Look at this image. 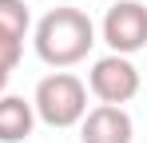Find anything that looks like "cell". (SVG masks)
I'll return each mask as SVG.
<instances>
[{"label":"cell","mask_w":147,"mask_h":143,"mask_svg":"<svg viewBox=\"0 0 147 143\" xmlns=\"http://www.w3.org/2000/svg\"><path fill=\"white\" fill-rule=\"evenodd\" d=\"M131 139H135V123L127 107L99 103L80 119V143H131Z\"/></svg>","instance_id":"obj_5"},{"label":"cell","mask_w":147,"mask_h":143,"mask_svg":"<svg viewBox=\"0 0 147 143\" xmlns=\"http://www.w3.org/2000/svg\"><path fill=\"white\" fill-rule=\"evenodd\" d=\"M103 44L115 56H135L147 48V4L143 0H115L99 24Z\"/></svg>","instance_id":"obj_3"},{"label":"cell","mask_w":147,"mask_h":143,"mask_svg":"<svg viewBox=\"0 0 147 143\" xmlns=\"http://www.w3.org/2000/svg\"><path fill=\"white\" fill-rule=\"evenodd\" d=\"M32 107H36V119L48 127H76L88 115V84L72 72H52L36 84Z\"/></svg>","instance_id":"obj_2"},{"label":"cell","mask_w":147,"mask_h":143,"mask_svg":"<svg viewBox=\"0 0 147 143\" xmlns=\"http://www.w3.org/2000/svg\"><path fill=\"white\" fill-rule=\"evenodd\" d=\"M88 92L96 95L99 103H131L135 95H139V68L131 64V56H115V52H107V56H99L92 72H88Z\"/></svg>","instance_id":"obj_4"},{"label":"cell","mask_w":147,"mask_h":143,"mask_svg":"<svg viewBox=\"0 0 147 143\" xmlns=\"http://www.w3.org/2000/svg\"><path fill=\"white\" fill-rule=\"evenodd\" d=\"M8 76H12V72H4V68H0V95H4V88H8Z\"/></svg>","instance_id":"obj_8"},{"label":"cell","mask_w":147,"mask_h":143,"mask_svg":"<svg viewBox=\"0 0 147 143\" xmlns=\"http://www.w3.org/2000/svg\"><path fill=\"white\" fill-rule=\"evenodd\" d=\"M28 28H32V12L24 0H0V68L4 72H16Z\"/></svg>","instance_id":"obj_6"},{"label":"cell","mask_w":147,"mask_h":143,"mask_svg":"<svg viewBox=\"0 0 147 143\" xmlns=\"http://www.w3.org/2000/svg\"><path fill=\"white\" fill-rule=\"evenodd\" d=\"M32 44L36 56L48 64V68H72L80 60H88V52L96 48V24L88 12H80L72 4H60L40 16L36 32H32Z\"/></svg>","instance_id":"obj_1"},{"label":"cell","mask_w":147,"mask_h":143,"mask_svg":"<svg viewBox=\"0 0 147 143\" xmlns=\"http://www.w3.org/2000/svg\"><path fill=\"white\" fill-rule=\"evenodd\" d=\"M36 127V107L24 95H0V143H24Z\"/></svg>","instance_id":"obj_7"}]
</instances>
